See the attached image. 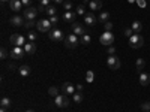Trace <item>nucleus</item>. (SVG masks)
I'll list each match as a JSON object with an SVG mask.
<instances>
[{"label":"nucleus","mask_w":150,"mask_h":112,"mask_svg":"<svg viewBox=\"0 0 150 112\" xmlns=\"http://www.w3.org/2000/svg\"><path fill=\"white\" fill-rule=\"evenodd\" d=\"M63 8H65L66 10H71V9H72V3H71V2H65V3H63Z\"/></svg>","instance_id":"obj_40"},{"label":"nucleus","mask_w":150,"mask_h":112,"mask_svg":"<svg viewBox=\"0 0 150 112\" xmlns=\"http://www.w3.org/2000/svg\"><path fill=\"white\" fill-rule=\"evenodd\" d=\"M144 66H146V61H144L143 58H138V60H137V72H138V75L143 72Z\"/></svg>","instance_id":"obj_24"},{"label":"nucleus","mask_w":150,"mask_h":112,"mask_svg":"<svg viewBox=\"0 0 150 112\" xmlns=\"http://www.w3.org/2000/svg\"><path fill=\"white\" fill-rule=\"evenodd\" d=\"M72 99H74V103H81L83 102V93L81 91H75L72 94Z\"/></svg>","instance_id":"obj_23"},{"label":"nucleus","mask_w":150,"mask_h":112,"mask_svg":"<svg viewBox=\"0 0 150 112\" xmlns=\"http://www.w3.org/2000/svg\"><path fill=\"white\" fill-rule=\"evenodd\" d=\"M99 42H101L102 45H105V46H111L112 43H114V34H112L111 32H104L101 34V37H99Z\"/></svg>","instance_id":"obj_3"},{"label":"nucleus","mask_w":150,"mask_h":112,"mask_svg":"<svg viewBox=\"0 0 150 112\" xmlns=\"http://www.w3.org/2000/svg\"><path fill=\"white\" fill-rule=\"evenodd\" d=\"M6 67H8V69H9V70H14V69H18V67H17V66H15V64H14V63H9V64H8V66H6Z\"/></svg>","instance_id":"obj_43"},{"label":"nucleus","mask_w":150,"mask_h":112,"mask_svg":"<svg viewBox=\"0 0 150 112\" xmlns=\"http://www.w3.org/2000/svg\"><path fill=\"white\" fill-rule=\"evenodd\" d=\"M9 8H11V10H14V12H20L21 8H23L21 0H11V2H9Z\"/></svg>","instance_id":"obj_15"},{"label":"nucleus","mask_w":150,"mask_h":112,"mask_svg":"<svg viewBox=\"0 0 150 112\" xmlns=\"http://www.w3.org/2000/svg\"><path fill=\"white\" fill-rule=\"evenodd\" d=\"M131 29L134 30V33H141V30H143V24H141L140 21H134Z\"/></svg>","instance_id":"obj_22"},{"label":"nucleus","mask_w":150,"mask_h":112,"mask_svg":"<svg viewBox=\"0 0 150 112\" xmlns=\"http://www.w3.org/2000/svg\"><path fill=\"white\" fill-rule=\"evenodd\" d=\"M9 55H11V52H8L6 48H2V49H0V58H2V60H6Z\"/></svg>","instance_id":"obj_29"},{"label":"nucleus","mask_w":150,"mask_h":112,"mask_svg":"<svg viewBox=\"0 0 150 112\" xmlns=\"http://www.w3.org/2000/svg\"><path fill=\"white\" fill-rule=\"evenodd\" d=\"M26 51H24V46H14L11 49V57L14 60H18V58H23Z\"/></svg>","instance_id":"obj_9"},{"label":"nucleus","mask_w":150,"mask_h":112,"mask_svg":"<svg viewBox=\"0 0 150 112\" xmlns=\"http://www.w3.org/2000/svg\"><path fill=\"white\" fill-rule=\"evenodd\" d=\"M57 93H59V88H56V87H51V88L48 90V94L51 96V97H57L59 96Z\"/></svg>","instance_id":"obj_31"},{"label":"nucleus","mask_w":150,"mask_h":112,"mask_svg":"<svg viewBox=\"0 0 150 112\" xmlns=\"http://www.w3.org/2000/svg\"><path fill=\"white\" fill-rule=\"evenodd\" d=\"M51 22H50V20H41V21H38L36 24V29L42 32V33H50L51 32Z\"/></svg>","instance_id":"obj_7"},{"label":"nucleus","mask_w":150,"mask_h":112,"mask_svg":"<svg viewBox=\"0 0 150 112\" xmlns=\"http://www.w3.org/2000/svg\"><path fill=\"white\" fill-rule=\"evenodd\" d=\"M132 34H134V30H132V29H125V36H126L128 39H129Z\"/></svg>","instance_id":"obj_37"},{"label":"nucleus","mask_w":150,"mask_h":112,"mask_svg":"<svg viewBox=\"0 0 150 112\" xmlns=\"http://www.w3.org/2000/svg\"><path fill=\"white\" fill-rule=\"evenodd\" d=\"M75 12H77L78 15H86V6H84V5H78Z\"/></svg>","instance_id":"obj_30"},{"label":"nucleus","mask_w":150,"mask_h":112,"mask_svg":"<svg viewBox=\"0 0 150 112\" xmlns=\"http://www.w3.org/2000/svg\"><path fill=\"white\" fill-rule=\"evenodd\" d=\"M107 66L111 69V70H117V69H120V60H119V57L117 55H108V58H107Z\"/></svg>","instance_id":"obj_5"},{"label":"nucleus","mask_w":150,"mask_h":112,"mask_svg":"<svg viewBox=\"0 0 150 112\" xmlns=\"http://www.w3.org/2000/svg\"><path fill=\"white\" fill-rule=\"evenodd\" d=\"M50 2H51V0H39V5H42V6H50Z\"/></svg>","instance_id":"obj_41"},{"label":"nucleus","mask_w":150,"mask_h":112,"mask_svg":"<svg viewBox=\"0 0 150 112\" xmlns=\"http://www.w3.org/2000/svg\"><path fill=\"white\" fill-rule=\"evenodd\" d=\"M104 27H105V32H111V30H112V22H111V21L105 22V24H104Z\"/></svg>","instance_id":"obj_36"},{"label":"nucleus","mask_w":150,"mask_h":112,"mask_svg":"<svg viewBox=\"0 0 150 112\" xmlns=\"http://www.w3.org/2000/svg\"><path fill=\"white\" fill-rule=\"evenodd\" d=\"M24 51H26L27 55H33L36 52V45L33 42H27L26 45H24Z\"/></svg>","instance_id":"obj_16"},{"label":"nucleus","mask_w":150,"mask_h":112,"mask_svg":"<svg viewBox=\"0 0 150 112\" xmlns=\"http://www.w3.org/2000/svg\"><path fill=\"white\" fill-rule=\"evenodd\" d=\"M89 8H90L92 10L102 9V0H90V2H89Z\"/></svg>","instance_id":"obj_20"},{"label":"nucleus","mask_w":150,"mask_h":112,"mask_svg":"<svg viewBox=\"0 0 150 112\" xmlns=\"http://www.w3.org/2000/svg\"><path fill=\"white\" fill-rule=\"evenodd\" d=\"M96 21H98V18L93 15V12H89V14L84 15V24L86 26H95Z\"/></svg>","instance_id":"obj_13"},{"label":"nucleus","mask_w":150,"mask_h":112,"mask_svg":"<svg viewBox=\"0 0 150 112\" xmlns=\"http://www.w3.org/2000/svg\"><path fill=\"white\" fill-rule=\"evenodd\" d=\"M9 24L14 26V27H21V26H24V21H23V18L20 15H14V17L9 18Z\"/></svg>","instance_id":"obj_14"},{"label":"nucleus","mask_w":150,"mask_h":112,"mask_svg":"<svg viewBox=\"0 0 150 112\" xmlns=\"http://www.w3.org/2000/svg\"><path fill=\"white\" fill-rule=\"evenodd\" d=\"M9 42H11V45H14V46H24L26 45V37H24L23 34L14 33L9 37Z\"/></svg>","instance_id":"obj_4"},{"label":"nucleus","mask_w":150,"mask_h":112,"mask_svg":"<svg viewBox=\"0 0 150 112\" xmlns=\"http://www.w3.org/2000/svg\"><path fill=\"white\" fill-rule=\"evenodd\" d=\"M141 111H144V112H150V102H144V103H141Z\"/></svg>","instance_id":"obj_33"},{"label":"nucleus","mask_w":150,"mask_h":112,"mask_svg":"<svg viewBox=\"0 0 150 112\" xmlns=\"http://www.w3.org/2000/svg\"><path fill=\"white\" fill-rule=\"evenodd\" d=\"M62 91H63L65 94L72 96L75 91H77V88H75V85H74V84H71V82H65L63 85H62Z\"/></svg>","instance_id":"obj_12"},{"label":"nucleus","mask_w":150,"mask_h":112,"mask_svg":"<svg viewBox=\"0 0 150 112\" xmlns=\"http://www.w3.org/2000/svg\"><path fill=\"white\" fill-rule=\"evenodd\" d=\"M128 2H129V3H134V2H137V0H128Z\"/></svg>","instance_id":"obj_48"},{"label":"nucleus","mask_w":150,"mask_h":112,"mask_svg":"<svg viewBox=\"0 0 150 112\" xmlns=\"http://www.w3.org/2000/svg\"><path fill=\"white\" fill-rule=\"evenodd\" d=\"M54 3H65V0H53Z\"/></svg>","instance_id":"obj_46"},{"label":"nucleus","mask_w":150,"mask_h":112,"mask_svg":"<svg viewBox=\"0 0 150 112\" xmlns=\"http://www.w3.org/2000/svg\"><path fill=\"white\" fill-rule=\"evenodd\" d=\"M26 112H35V111H32V109H29V111H26Z\"/></svg>","instance_id":"obj_50"},{"label":"nucleus","mask_w":150,"mask_h":112,"mask_svg":"<svg viewBox=\"0 0 150 112\" xmlns=\"http://www.w3.org/2000/svg\"><path fill=\"white\" fill-rule=\"evenodd\" d=\"M138 79H140V84L146 87V85L150 84V75L146 73V72H141V73H140V76H138Z\"/></svg>","instance_id":"obj_18"},{"label":"nucleus","mask_w":150,"mask_h":112,"mask_svg":"<svg viewBox=\"0 0 150 112\" xmlns=\"http://www.w3.org/2000/svg\"><path fill=\"white\" fill-rule=\"evenodd\" d=\"M0 106L9 109V108H11V99H9V97H3L2 100H0Z\"/></svg>","instance_id":"obj_25"},{"label":"nucleus","mask_w":150,"mask_h":112,"mask_svg":"<svg viewBox=\"0 0 150 112\" xmlns=\"http://www.w3.org/2000/svg\"><path fill=\"white\" fill-rule=\"evenodd\" d=\"M27 37H29V41H30V42H33V41H36V39H38V33L30 32V33H27Z\"/></svg>","instance_id":"obj_34"},{"label":"nucleus","mask_w":150,"mask_h":112,"mask_svg":"<svg viewBox=\"0 0 150 112\" xmlns=\"http://www.w3.org/2000/svg\"><path fill=\"white\" fill-rule=\"evenodd\" d=\"M18 73H20V76H23V78H27L29 75H30V66H27V64H23V66H20V67H18Z\"/></svg>","instance_id":"obj_17"},{"label":"nucleus","mask_w":150,"mask_h":112,"mask_svg":"<svg viewBox=\"0 0 150 112\" xmlns=\"http://www.w3.org/2000/svg\"><path fill=\"white\" fill-rule=\"evenodd\" d=\"M38 22H35V20H29L27 22H24V27L26 29H32V27H35Z\"/></svg>","instance_id":"obj_32"},{"label":"nucleus","mask_w":150,"mask_h":112,"mask_svg":"<svg viewBox=\"0 0 150 112\" xmlns=\"http://www.w3.org/2000/svg\"><path fill=\"white\" fill-rule=\"evenodd\" d=\"M0 112H8V109L6 108H0Z\"/></svg>","instance_id":"obj_47"},{"label":"nucleus","mask_w":150,"mask_h":112,"mask_svg":"<svg viewBox=\"0 0 150 112\" xmlns=\"http://www.w3.org/2000/svg\"><path fill=\"white\" fill-rule=\"evenodd\" d=\"M54 103L57 105V108H68L69 106L68 94H59L57 97H54Z\"/></svg>","instance_id":"obj_6"},{"label":"nucleus","mask_w":150,"mask_h":112,"mask_svg":"<svg viewBox=\"0 0 150 112\" xmlns=\"http://www.w3.org/2000/svg\"><path fill=\"white\" fill-rule=\"evenodd\" d=\"M80 43H81L80 42V37L77 34H74V33H71V34H68L65 37V46L66 48H77Z\"/></svg>","instance_id":"obj_2"},{"label":"nucleus","mask_w":150,"mask_h":112,"mask_svg":"<svg viewBox=\"0 0 150 112\" xmlns=\"http://www.w3.org/2000/svg\"><path fill=\"white\" fill-rule=\"evenodd\" d=\"M75 17H77V12H72V10H66L63 14V20L68 22H75Z\"/></svg>","instance_id":"obj_19"},{"label":"nucleus","mask_w":150,"mask_h":112,"mask_svg":"<svg viewBox=\"0 0 150 112\" xmlns=\"http://www.w3.org/2000/svg\"><path fill=\"white\" fill-rule=\"evenodd\" d=\"M72 33L77 34V36H83V34H87V30L83 24L75 21V22H72Z\"/></svg>","instance_id":"obj_11"},{"label":"nucleus","mask_w":150,"mask_h":112,"mask_svg":"<svg viewBox=\"0 0 150 112\" xmlns=\"http://www.w3.org/2000/svg\"><path fill=\"white\" fill-rule=\"evenodd\" d=\"M129 45H131V48H134V49L141 48V46L144 45V39H143V36H141L140 33H134V34L129 37Z\"/></svg>","instance_id":"obj_1"},{"label":"nucleus","mask_w":150,"mask_h":112,"mask_svg":"<svg viewBox=\"0 0 150 112\" xmlns=\"http://www.w3.org/2000/svg\"><path fill=\"white\" fill-rule=\"evenodd\" d=\"M98 20L105 24V22H108V20H110V14H108V12H101V15H99Z\"/></svg>","instance_id":"obj_28"},{"label":"nucleus","mask_w":150,"mask_h":112,"mask_svg":"<svg viewBox=\"0 0 150 112\" xmlns=\"http://www.w3.org/2000/svg\"><path fill=\"white\" fill-rule=\"evenodd\" d=\"M2 2H3V3H5V2H11V0H2Z\"/></svg>","instance_id":"obj_49"},{"label":"nucleus","mask_w":150,"mask_h":112,"mask_svg":"<svg viewBox=\"0 0 150 112\" xmlns=\"http://www.w3.org/2000/svg\"><path fill=\"white\" fill-rule=\"evenodd\" d=\"M48 36H50V39L51 41H54V42H60V41H63L65 39V33L62 32V30H59V29H53L51 32L48 33Z\"/></svg>","instance_id":"obj_8"},{"label":"nucleus","mask_w":150,"mask_h":112,"mask_svg":"<svg viewBox=\"0 0 150 112\" xmlns=\"http://www.w3.org/2000/svg\"><path fill=\"white\" fill-rule=\"evenodd\" d=\"M21 3H23V6H24V8H30L32 0H21Z\"/></svg>","instance_id":"obj_39"},{"label":"nucleus","mask_w":150,"mask_h":112,"mask_svg":"<svg viewBox=\"0 0 150 112\" xmlns=\"http://www.w3.org/2000/svg\"><path fill=\"white\" fill-rule=\"evenodd\" d=\"M86 81L89 82V84H92V82L95 81V73H93V70H87V72H86Z\"/></svg>","instance_id":"obj_27"},{"label":"nucleus","mask_w":150,"mask_h":112,"mask_svg":"<svg viewBox=\"0 0 150 112\" xmlns=\"http://www.w3.org/2000/svg\"><path fill=\"white\" fill-rule=\"evenodd\" d=\"M75 88H77V91H83V90H84V87H83L81 84H77V85H75Z\"/></svg>","instance_id":"obj_44"},{"label":"nucleus","mask_w":150,"mask_h":112,"mask_svg":"<svg viewBox=\"0 0 150 112\" xmlns=\"http://www.w3.org/2000/svg\"><path fill=\"white\" fill-rule=\"evenodd\" d=\"M45 14H47L48 17H54V15L57 14V8H56V6H53V5L47 6V8H45Z\"/></svg>","instance_id":"obj_21"},{"label":"nucleus","mask_w":150,"mask_h":112,"mask_svg":"<svg viewBox=\"0 0 150 112\" xmlns=\"http://www.w3.org/2000/svg\"><path fill=\"white\" fill-rule=\"evenodd\" d=\"M48 20H50V22H51V26H57V22H59L57 15H54V17H50Z\"/></svg>","instance_id":"obj_35"},{"label":"nucleus","mask_w":150,"mask_h":112,"mask_svg":"<svg viewBox=\"0 0 150 112\" xmlns=\"http://www.w3.org/2000/svg\"><path fill=\"white\" fill-rule=\"evenodd\" d=\"M137 5L140 8H146V0H137Z\"/></svg>","instance_id":"obj_42"},{"label":"nucleus","mask_w":150,"mask_h":112,"mask_svg":"<svg viewBox=\"0 0 150 112\" xmlns=\"http://www.w3.org/2000/svg\"><path fill=\"white\" fill-rule=\"evenodd\" d=\"M38 12H39V10H38V8H26V9H24V12H23V17L24 18H26L27 21L29 20H35L36 18V15H38Z\"/></svg>","instance_id":"obj_10"},{"label":"nucleus","mask_w":150,"mask_h":112,"mask_svg":"<svg viewBox=\"0 0 150 112\" xmlns=\"http://www.w3.org/2000/svg\"><path fill=\"white\" fill-rule=\"evenodd\" d=\"M38 10H39V12H45V6L39 5V6H38Z\"/></svg>","instance_id":"obj_45"},{"label":"nucleus","mask_w":150,"mask_h":112,"mask_svg":"<svg viewBox=\"0 0 150 112\" xmlns=\"http://www.w3.org/2000/svg\"><path fill=\"white\" fill-rule=\"evenodd\" d=\"M107 51H108L110 55H114V54H116V46H108Z\"/></svg>","instance_id":"obj_38"},{"label":"nucleus","mask_w":150,"mask_h":112,"mask_svg":"<svg viewBox=\"0 0 150 112\" xmlns=\"http://www.w3.org/2000/svg\"><path fill=\"white\" fill-rule=\"evenodd\" d=\"M80 42H81V45H90L92 37H90L89 34H83V36H81V39H80Z\"/></svg>","instance_id":"obj_26"}]
</instances>
